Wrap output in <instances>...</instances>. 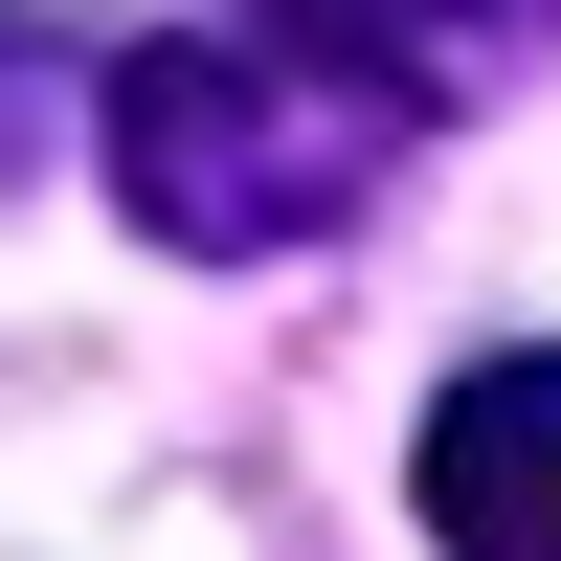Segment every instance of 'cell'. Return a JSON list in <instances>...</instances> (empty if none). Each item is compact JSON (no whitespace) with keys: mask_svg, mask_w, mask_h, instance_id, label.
Masks as SVG:
<instances>
[{"mask_svg":"<svg viewBox=\"0 0 561 561\" xmlns=\"http://www.w3.org/2000/svg\"><path fill=\"white\" fill-rule=\"evenodd\" d=\"M382 158H404V90L293 45V23H180V45L113 68V203L158 248H203V270H270L314 225H359Z\"/></svg>","mask_w":561,"mask_h":561,"instance_id":"obj_1","label":"cell"},{"mask_svg":"<svg viewBox=\"0 0 561 561\" xmlns=\"http://www.w3.org/2000/svg\"><path fill=\"white\" fill-rule=\"evenodd\" d=\"M404 494H427L449 561H561V337L472 359V382L427 404V449H404Z\"/></svg>","mask_w":561,"mask_h":561,"instance_id":"obj_2","label":"cell"},{"mask_svg":"<svg viewBox=\"0 0 561 561\" xmlns=\"http://www.w3.org/2000/svg\"><path fill=\"white\" fill-rule=\"evenodd\" d=\"M293 45H337V68H382L427 113V90H494L517 45H561V0H293Z\"/></svg>","mask_w":561,"mask_h":561,"instance_id":"obj_3","label":"cell"}]
</instances>
